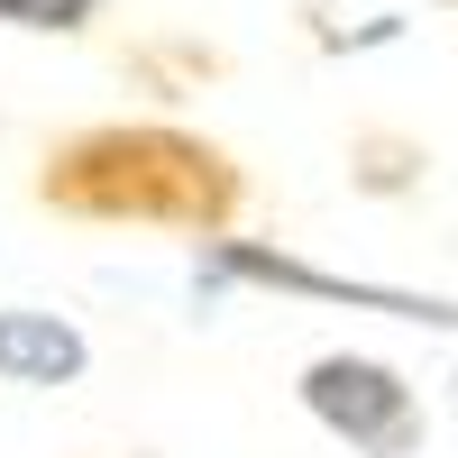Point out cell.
Masks as SVG:
<instances>
[{
  "instance_id": "cell-1",
  "label": "cell",
  "mask_w": 458,
  "mask_h": 458,
  "mask_svg": "<svg viewBox=\"0 0 458 458\" xmlns=\"http://www.w3.org/2000/svg\"><path fill=\"white\" fill-rule=\"evenodd\" d=\"M302 412L321 431H339L358 458H412L422 449V394L386 358H349V349L312 358L302 367Z\"/></svg>"
},
{
  "instance_id": "cell-2",
  "label": "cell",
  "mask_w": 458,
  "mask_h": 458,
  "mask_svg": "<svg viewBox=\"0 0 458 458\" xmlns=\"http://www.w3.org/2000/svg\"><path fill=\"white\" fill-rule=\"evenodd\" d=\"M220 266H229V276H266V284H293V293H321V302H358V312H394V321H440V330H458V302H440V293L358 284V276H312V266H293V257H266V248H229Z\"/></svg>"
},
{
  "instance_id": "cell-3",
  "label": "cell",
  "mask_w": 458,
  "mask_h": 458,
  "mask_svg": "<svg viewBox=\"0 0 458 458\" xmlns=\"http://www.w3.org/2000/svg\"><path fill=\"white\" fill-rule=\"evenodd\" d=\"M83 330L55 321V312H0V376L10 386H64V376H83Z\"/></svg>"
},
{
  "instance_id": "cell-4",
  "label": "cell",
  "mask_w": 458,
  "mask_h": 458,
  "mask_svg": "<svg viewBox=\"0 0 458 458\" xmlns=\"http://www.w3.org/2000/svg\"><path fill=\"white\" fill-rule=\"evenodd\" d=\"M101 0H0V19L10 28H83Z\"/></svg>"
}]
</instances>
